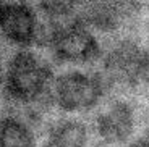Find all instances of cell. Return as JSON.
<instances>
[{"mask_svg": "<svg viewBox=\"0 0 149 147\" xmlns=\"http://www.w3.org/2000/svg\"><path fill=\"white\" fill-rule=\"evenodd\" d=\"M52 66L47 58L31 49L15 52L3 71L7 99L21 107H37L50 99L54 84Z\"/></svg>", "mask_w": 149, "mask_h": 147, "instance_id": "obj_1", "label": "cell"}, {"mask_svg": "<svg viewBox=\"0 0 149 147\" xmlns=\"http://www.w3.org/2000/svg\"><path fill=\"white\" fill-rule=\"evenodd\" d=\"M37 42L45 44L58 62L68 65H86L101 55L96 34L79 16L58 24L41 23Z\"/></svg>", "mask_w": 149, "mask_h": 147, "instance_id": "obj_2", "label": "cell"}, {"mask_svg": "<svg viewBox=\"0 0 149 147\" xmlns=\"http://www.w3.org/2000/svg\"><path fill=\"white\" fill-rule=\"evenodd\" d=\"M104 83L97 74L68 70L55 76L52 84V103L65 113H84L101 102Z\"/></svg>", "mask_w": 149, "mask_h": 147, "instance_id": "obj_3", "label": "cell"}, {"mask_svg": "<svg viewBox=\"0 0 149 147\" xmlns=\"http://www.w3.org/2000/svg\"><path fill=\"white\" fill-rule=\"evenodd\" d=\"M104 71L115 84H139L149 78V52L134 41H120L105 55Z\"/></svg>", "mask_w": 149, "mask_h": 147, "instance_id": "obj_4", "label": "cell"}, {"mask_svg": "<svg viewBox=\"0 0 149 147\" xmlns=\"http://www.w3.org/2000/svg\"><path fill=\"white\" fill-rule=\"evenodd\" d=\"M37 11L23 2H0V34L11 44L29 49L39 41Z\"/></svg>", "mask_w": 149, "mask_h": 147, "instance_id": "obj_5", "label": "cell"}, {"mask_svg": "<svg viewBox=\"0 0 149 147\" xmlns=\"http://www.w3.org/2000/svg\"><path fill=\"white\" fill-rule=\"evenodd\" d=\"M136 128V113L130 102L117 100L105 107L96 118V132L107 146L127 142Z\"/></svg>", "mask_w": 149, "mask_h": 147, "instance_id": "obj_6", "label": "cell"}, {"mask_svg": "<svg viewBox=\"0 0 149 147\" xmlns=\"http://www.w3.org/2000/svg\"><path fill=\"white\" fill-rule=\"evenodd\" d=\"M89 131L78 118H63L49 126L41 147H88Z\"/></svg>", "mask_w": 149, "mask_h": 147, "instance_id": "obj_7", "label": "cell"}, {"mask_svg": "<svg viewBox=\"0 0 149 147\" xmlns=\"http://www.w3.org/2000/svg\"><path fill=\"white\" fill-rule=\"evenodd\" d=\"M36 144L31 123L11 113L0 116V147H36Z\"/></svg>", "mask_w": 149, "mask_h": 147, "instance_id": "obj_8", "label": "cell"}, {"mask_svg": "<svg viewBox=\"0 0 149 147\" xmlns=\"http://www.w3.org/2000/svg\"><path fill=\"white\" fill-rule=\"evenodd\" d=\"M79 18L89 26L99 31H112L122 23L123 10L117 3H94L84 8Z\"/></svg>", "mask_w": 149, "mask_h": 147, "instance_id": "obj_9", "label": "cell"}, {"mask_svg": "<svg viewBox=\"0 0 149 147\" xmlns=\"http://www.w3.org/2000/svg\"><path fill=\"white\" fill-rule=\"evenodd\" d=\"M130 147H149V136H144V137H141V139L134 141Z\"/></svg>", "mask_w": 149, "mask_h": 147, "instance_id": "obj_10", "label": "cell"}, {"mask_svg": "<svg viewBox=\"0 0 149 147\" xmlns=\"http://www.w3.org/2000/svg\"><path fill=\"white\" fill-rule=\"evenodd\" d=\"M0 73H2V60H0Z\"/></svg>", "mask_w": 149, "mask_h": 147, "instance_id": "obj_11", "label": "cell"}]
</instances>
